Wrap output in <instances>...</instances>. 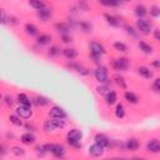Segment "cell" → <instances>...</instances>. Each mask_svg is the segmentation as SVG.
I'll return each mask as SVG.
<instances>
[{
    "label": "cell",
    "instance_id": "cell-1",
    "mask_svg": "<svg viewBox=\"0 0 160 160\" xmlns=\"http://www.w3.org/2000/svg\"><path fill=\"white\" fill-rule=\"evenodd\" d=\"M81 139H82V132L79 129H71L66 135V142L75 149L81 148V142H80Z\"/></svg>",
    "mask_w": 160,
    "mask_h": 160
},
{
    "label": "cell",
    "instance_id": "cell-2",
    "mask_svg": "<svg viewBox=\"0 0 160 160\" xmlns=\"http://www.w3.org/2000/svg\"><path fill=\"white\" fill-rule=\"evenodd\" d=\"M66 125V120L65 119H55V118H50L49 120H46L42 125V129L46 132L54 131L56 129H62Z\"/></svg>",
    "mask_w": 160,
    "mask_h": 160
},
{
    "label": "cell",
    "instance_id": "cell-3",
    "mask_svg": "<svg viewBox=\"0 0 160 160\" xmlns=\"http://www.w3.org/2000/svg\"><path fill=\"white\" fill-rule=\"evenodd\" d=\"M136 29H138V32L144 34V35H150L152 32L151 22H149L144 18H138V20H136Z\"/></svg>",
    "mask_w": 160,
    "mask_h": 160
},
{
    "label": "cell",
    "instance_id": "cell-4",
    "mask_svg": "<svg viewBox=\"0 0 160 160\" xmlns=\"http://www.w3.org/2000/svg\"><path fill=\"white\" fill-rule=\"evenodd\" d=\"M111 66L116 71H126L130 66V61L128 58H118L111 61Z\"/></svg>",
    "mask_w": 160,
    "mask_h": 160
},
{
    "label": "cell",
    "instance_id": "cell-5",
    "mask_svg": "<svg viewBox=\"0 0 160 160\" xmlns=\"http://www.w3.org/2000/svg\"><path fill=\"white\" fill-rule=\"evenodd\" d=\"M94 76L98 82L102 84L108 81V69L102 65H98V68L94 70Z\"/></svg>",
    "mask_w": 160,
    "mask_h": 160
},
{
    "label": "cell",
    "instance_id": "cell-6",
    "mask_svg": "<svg viewBox=\"0 0 160 160\" xmlns=\"http://www.w3.org/2000/svg\"><path fill=\"white\" fill-rule=\"evenodd\" d=\"M49 116L50 118H55V119H66L68 118V114H66V111L62 108H60L58 105H54L49 110Z\"/></svg>",
    "mask_w": 160,
    "mask_h": 160
},
{
    "label": "cell",
    "instance_id": "cell-7",
    "mask_svg": "<svg viewBox=\"0 0 160 160\" xmlns=\"http://www.w3.org/2000/svg\"><path fill=\"white\" fill-rule=\"evenodd\" d=\"M89 49H90V54H96V55H104L106 52L105 48L102 44L98 42V41H91L89 44Z\"/></svg>",
    "mask_w": 160,
    "mask_h": 160
},
{
    "label": "cell",
    "instance_id": "cell-8",
    "mask_svg": "<svg viewBox=\"0 0 160 160\" xmlns=\"http://www.w3.org/2000/svg\"><path fill=\"white\" fill-rule=\"evenodd\" d=\"M31 106H25V105H19L16 108V115L20 116L21 119H30L31 116Z\"/></svg>",
    "mask_w": 160,
    "mask_h": 160
},
{
    "label": "cell",
    "instance_id": "cell-9",
    "mask_svg": "<svg viewBox=\"0 0 160 160\" xmlns=\"http://www.w3.org/2000/svg\"><path fill=\"white\" fill-rule=\"evenodd\" d=\"M94 141H95L96 144H99L100 146H102L104 149L108 148L109 144H110V139H109L106 135L101 134V132H98V134L94 136Z\"/></svg>",
    "mask_w": 160,
    "mask_h": 160
},
{
    "label": "cell",
    "instance_id": "cell-10",
    "mask_svg": "<svg viewBox=\"0 0 160 160\" xmlns=\"http://www.w3.org/2000/svg\"><path fill=\"white\" fill-rule=\"evenodd\" d=\"M146 151L152 152V154H158L160 152V142L158 139H152L146 144Z\"/></svg>",
    "mask_w": 160,
    "mask_h": 160
},
{
    "label": "cell",
    "instance_id": "cell-11",
    "mask_svg": "<svg viewBox=\"0 0 160 160\" xmlns=\"http://www.w3.org/2000/svg\"><path fill=\"white\" fill-rule=\"evenodd\" d=\"M50 152L55 156V158H64L65 156V148L61 144H52Z\"/></svg>",
    "mask_w": 160,
    "mask_h": 160
},
{
    "label": "cell",
    "instance_id": "cell-12",
    "mask_svg": "<svg viewBox=\"0 0 160 160\" xmlns=\"http://www.w3.org/2000/svg\"><path fill=\"white\" fill-rule=\"evenodd\" d=\"M139 148H140V142H139L135 138H130V139H128L126 142H125V149H126L128 151H136Z\"/></svg>",
    "mask_w": 160,
    "mask_h": 160
},
{
    "label": "cell",
    "instance_id": "cell-13",
    "mask_svg": "<svg viewBox=\"0 0 160 160\" xmlns=\"http://www.w3.org/2000/svg\"><path fill=\"white\" fill-rule=\"evenodd\" d=\"M61 54L68 59V60H74V59H76L78 58V50L76 49H74V48H65V49H62L61 50Z\"/></svg>",
    "mask_w": 160,
    "mask_h": 160
},
{
    "label": "cell",
    "instance_id": "cell-14",
    "mask_svg": "<svg viewBox=\"0 0 160 160\" xmlns=\"http://www.w3.org/2000/svg\"><path fill=\"white\" fill-rule=\"evenodd\" d=\"M104 18L106 19V22H108L109 25L114 26V28H119V26L121 25V20H120V18H118V16H115V15L105 14Z\"/></svg>",
    "mask_w": 160,
    "mask_h": 160
},
{
    "label": "cell",
    "instance_id": "cell-15",
    "mask_svg": "<svg viewBox=\"0 0 160 160\" xmlns=\"http://www.w3.org/2000/svg\"><path fill=\"white\" fill-rule=\"evenodd\" d=\"M102 152H104V148L100 146V145L96 144V142L89 148V154H90L91 156H94V158H99V156H101Z\"/></svg>",
    "mask_w": 160,
    "mask_h": 160
},
{
    "label": "cell",
    "instance_id": "cell-16",
    "mask_svg": "<svg viewBox=\"0 0 160 160\" xmlns=\"http://www.w3.org/2000/svg\"><path fill=\"white\" fill-rule=\"evenodd\" d=\"M55 29H56L58 32L61 34V35H64V34H70L71 25H69L68 22H58V24H55Z\"/></svg>",
    "mask_w": 160,
    "mask_h": 160
},
{
    "label": "cell",
    "instance_id": "cell-17",
    "mask_svg": "<svg viewBox=\"0 0 160 160\" xmlns=\"http://www.w3.org/2000/svg\"><path fill=\"white\" fill-rule=\"evenodd\" d=\"M138 74L140 76H142L144 79H152L154 78V72L148 66H139L138 68Z\"/></svg>",
    "mask_w": 160,
    "mask_h": 160
},
{
    "label": "cell",
    "instance_id": "cell-18",
    "mask_svg": "<svg viewBox=\"0 0 160 160\" xmlns=\"http://www.w3.org/2000/svg\"><path fill=\"white\" fill-rule=\"evenodd\" d=\"M20 140H21V142L22 144H25V145H32V144H35V135L32 134V132H25V134H22L21 135V138H20Z\"/></svg>",
    "mask_w": 160,
    "mask_h": 160
},
{
    "label": "cell",
    "instance_id": "cell-19",
    "mask_svg": "<svg viewBox=\"0 0 160 160\" xmlns=\"http://www.w3.org/2000/svg\"><path fill=\"white\" fill-rule=\"evenodd\" d=\"M38 18L41 20V21H48L50 18H51V10L48 9L46 6L38 10Z\"/></svg>",
    "mask_w": 160,
    "mask_h": 160
},
{
    "label": "cell",
    "instance_id": "cell-20",
    "mask_svg": "<svg viewBox=\"0 0 160 160\" xmlns=\"http://www.w3.org/2000/svg\"><path fill=\"white\" fill-rule=\"evenodd\" d=\"M50 41H51V35H49V34H40L36 38L38 45H48V44H50Z\"/></svg>",
    "mask_w": 160,
    "mask_h": 160
},
{
    "label": "cell",
    "instance_id": "cell-21",
    "mask_svg": "<svg viewBox=\"0 0 160 160\" xmlns=\"http://www.w3.org/2000/svg\"><path fill=\"white\" fill-rule=\"evenodd\" d=\"M138 46H139V49H140L144 54H151L152 50H154L150 44H148V42H145V41H142V40H139V41H138Z\"/></svg>",
    "mask_w": 160,
    "mask_h": 160
},
{
    "label": "cell",
    "instance_id": "cell-22",
    "mask_svg": "<svg viewBox=\"0 0 160 160\" xmlns=\"http://www.w3.org/2000/svg\"><path fill=\"white\" fill-rule=\"evenodd\" d=\"M124 98H125V100L129 102V104H138L139 102V98H138V95H135L132 91H125V94H124Z\"/></svg>",
    "mask_w": 160,
    "mask_h": 160
},
{
    "label": "cell",
    "instance_id": "cell-23",
    "mask_svg": "<svg viewBox=\"0 0 160 160\" xmlns=\"http://www.w3.org/2000/svg\"><path fill=\"white\" fill-rule=\"evenodd\" d=\"M24 30H25V32H26L28 35H30V36H35V35H38V32H39L38 28H36L34 24H30V22L25 24Z\"/></svg>",
    "mask_w": 160,
    "mask_h": 160
},
{
    "label": "cell",
    "instance_id": "cell-24",
    "mask_svg": "<svg viewBox=\"0 0 160 160\" xmlns=\"http://www.w3.org/2000/svg\"><path fill=\"white\" fill-rule=\"evenodd\" d=\"M116 100H118V95H116V92L115 91H112V90H110L106 95H105V101H106V104L108 105H114L115 102H116Z\"/></svg>",
    "mask_w": 160,
    "mask_h": 160
},
{
    "label": "cell",
    "instance_id": "cell-25",
    "mask_svg": "<svg viewBox=\"0 0 160 160\" xmlns=\"http://www.w3.org/2000/svg\"><path fill=\"white\" fill-rule=\"evenodd\" d=\"M18 101L20 105H25V106H31V100L29 99V96L26 94H18Z\"/></svg>",
    "mask_w": 160,
    "mask_h": 160
},
{
    "label": "cell",
    "instance_id": "cell-26",
    "mask_svg": "<svg viewBox=\"0 0 160 160\" xmlns=\"http://www.w3.org/2000/svg\"><path fill=\"white\" fill-rule=\"evenodd\" d=\"M79 28H80V30H81L82 32H85V34H89V32L92 31V25H91L89 21H80V22H79Z\"/></svg>",
    "mask_w": 160,
    "mask_h": 160
},
{
    "label": "cell",
    "instance_id": "cell-27",
    "mask_svg": "<svg viewBox=\"0 0 160 160\" xmlns=\"http://www.w3.org/2000/svg\"><path fill=\"white\" fill-rule=\"evenodd\" d=\"M111 89H110V86H109V82L106 81V82H102V84H100L98 88H96V91L100 94V95H106L109 91H110Z\"/></svg>",
    "mask_w": 160,
    "mask_h": 160
},
{
    "label": "cell",
    "instance_id": "cell-28",
    "mask_svg": "<svg viewBox=\"0 0 160 160\" xmlns=\"http://www.w3.org/2000/svg\"><path fill=\"white\" fill-rule=\"evenodd\" d=\"M122 0H99V2L104 6H108V8H115V6H119L121 4Z\"/></svg>",
    "mask_w": 160,
    "mask_h": 160
},
{
    "label": "cell",
    "instance_id": "cell-29",
    "mask_svg": "<svg viewBox=\"0 0 160 160\" xmlns=\"http://www.w3.org/2000/svg\"><path fill=\"white\" fill-rule=\"evenodd\" d=\"M135 15L138 16V18H144L146 14H148V10H146V8L144 6V5H141V4H139V5H136L135 6Z\"/></svg>",
    "mask_w": 160,
    "mask_h": 160
},
{
    "label": "cell",
    "instance_id": "cell-30",
    "mask_svg": "<svg viewBox=\"0 0 160 160\" xmlns=\"http://www.w3.org/2000/svg\"><path fill=\"white\" fill-rule=\"evenodd\" d=\"M34 101H35V104H36L38 106H46V105L50 102V99H48V98H45V96H42V95H38Z\"/></svg>",
    "mask_w": 160,
    "mask_h": 160
},
{
    "label": "cell",
    "instance_id": "cell-31",
    "mask_svg": "<svg viewBox=\"0 0 160 160\" xmlns=\"http://www.w3.org/2000/svg\"><path fill=\"white\" fill-rule=\"evenodd\" d=\"M60 54H61V49H60L58 45L50 46V49H49V51H48V55L51 56V58H56V56H59Z\"/></svg>",
    "mask_w": 160,
    "mask_h": 160
},
{
    "label": "cell",
    "instance_id": "cell-32",
    "mask_svg": "<svg viewBox=\"0 0 160 160\" xmlns=\"http://www.w3.org/2000/svg\"><path fill=\"white\" fill-rule=\"evenodd\" d=\"M115 116L118 119H122L125 116V108L122 104H118L115 108Z\"/></svg>",
    "mask_w": 160,
    "mask_h": 160
},
{
    "label": "cell",
    "instance_id": "cell-33",
    "mask_svg": "<svg viewBox=\"0 0 160 160\" xmlns=\"http://www.w3.org/2000/svg\"><path fill=\"white\" fill-rule=\"evenodd\" d=\"M29 4H30L31 8H34L36 10H40V9H42V8L46 6L42 0H29Z\"/></svg>",
    "mask_w": 160,
    "mask_h": 160
},
{
    "label": "cell",
    "instance_id": "cell-34",
    "mask_svg": "<svg viewBox=\"0 0 160 160\" xmlns=\"http://www.w3.org/2000/svg\"><path fill=\"white\" fill-rule=\"evenodd\" d=\"M112 46H114V49H115L116 51H119V52H126V51H128L126 44H124V42H121V41H115Z\"/></svg>",
    "mask_w": 160,
    "mask_h": 160
},
{
    "label": "cell",
    "instance_id": "cell-35",
    "mask_svg": "<svg viewBox=\"0 0 160 160\" xmlns=\"http://www.w3.org/2000/svg\"><path fill=\"white\" fill-rule=\"evenodd\" d=\"M66 68L70 69V70H75V71H78V72L82 69V66H81L80 64L74 62V61H69V62H66Z\"/></svg>",
    "mask_w": 160,
    "mask_h": 160
},
{
    "label": "cell",
    "instance_id": "cell-36",
    "mask_svg": "<svg viewBox=\"0 0 160 160\" xmlns=\"http://www.w3.org/2000/svg\"><path fill=\"white\" fill-rule=\"evenodd\" d=\"M114 81H115L120 88L126 89V82H125V79H124L122 76H120V75H115V76H114Z\"/></svg>",
    "mask_w": 160,
    "mask_h": 160
},
{
    "label": "cell",
    "instance_id": "cell-37",
    "mask_svg": "<svg viewBox=\"0 0 160 160\" xmlns=\"http://www.w3.org/2000/svg\"><path fill=\"white\" fill-rule=\"evenodd\" d=\"M9 120H10V122H12V124L16 125V126H21V125H22L21 118L18 116V115H10V116H9Z\"/></svg>",
    "mask_w": 160,
    "mask_h": 160
},
{
    "label": "cell",
    "instance_id": "cell-38",
    "mask_svg": "<svg viewBox=\"0 0 160 160\" xmlns=\"http://www.w3.org/2000/svg\"><path fill=\"white\" fill-rule=\"evenodd\" d=\"M150 15H151L152 18H159V16H160V9H159L158 5H152V6L150 8Z\"/></svg>",
    "mask_w": 160,
    "mask_h": 160
},
{
    "label": "cell",
    "instance_id": "cell-39",
    "mask_svg": "<svg viewBox=\"0 0 160 160\" xmlns=\"http://www.w3.org/2000/svg\"><path fill=\"white\" fill-rule=\"evenodd\" d=\"M125 30H126V32H128L130 36L136 38V35H138V30H135L131 25H126V26H125Z\"/></svg>",
    "mask_w": 160,
    "mask_h": 160
},
{
    "label": "cell",
    "instance_id": "cell-40",
    "mask_svg": "<svg viewBox=\"0 0 160 160\" xmlns=\"http://www.w3.org/2000/svg\"><path fill=\"white\" fill-rule=\"evenodd\" d=\"M151 89L155 91V92H159L160 91V79H155L154 80V82H152V85H151Z\"/></svg>",
    "mask_w": 160,
    "mask_h": 160
},
{
    "label": "cell",
    "instance_id": "cell-41",
    "mask_svg": "<svg viewBox=\"0 0 160 160\" xmlns=\"http://www.w3.org/2000/svg\"><path fill=\"white\" fill-rule=\"evenodd\" d=\"M11 151H12L16 156H20V155H24V154H25L24 149H22V148H19V146H14V148H11Z\"/></svg>",
    "mask_w": 160,
    "mask_h": 160
},
{
    "label": "cell",
    "instance_id": "cell-42",
    "mask_svg": "<svg viewBox=\"0 0 160 160\" xmlns=\"http://www.w3.org/2000/svg\"><path fill=\"white\" fill-rule=\"evenodd\" d=\"M0 24H2V25L8 24V15L4 12L2 9H0Z\"/></svg>",
    "mask_w": 160,
    "mask_h": 160
},
{
    "label": "cell",
    "instance_id": "cell-43",
    "mask_svg": "<svg viewBox=\"0 0 160 160\" xmlns=\"http://www.w3.org/2000/svg\"><path fill=\"white\" fill-rule=\"evenodd\" d=\"M101 56L102 55H96V54H90V58L92 59V61L96 64V65H100L101 64Z\"/></svg>",
    "mask_w": 160,
    "mask_h": 160
},
{
    "label": "cell",
    "instance_id": "cell-44",
    "mask_svg": "<svg viewBox=\"0 0 160 160\" xmlns=\"http://www.w3.org/2000/svg\"><path fill=\"white\" fill-rule=\"evenodd\" d=\"M61 41L64 44H69L72 41V38L70 36V34H64V35H61Z\"/></svg>",
    "mask_w": 160,
    "mask_h": 160
},
{
    "label": "cell",
    "instance_id": "cell-45",
    "mask_svg": "<svg viewBox=\"0 0 160 160\" xmlns=\"http://www.w3.org/2000/svg\"><path fill=\"white\" fill-rule=\"evenodd\" d=\"M4 102H5V105L11 106V105L14 104V100H12V98H11L10 95H5V96H4Z\"/></svg>",
    "mask_w": 160,
    "mask_h": 160
},
{
    "label": "cell",
    "instance_id": "cell-46",
    "mask_svg": "<svg viewBox=\"0 0 160 160\" xmlns=\"http://www.w3.org/2000/svg\"><path fill=\"white\" fill-rule=\"evenodd\" d=\"M154 31V39L156 40V41H159L160 40V34H159V30L158 29H155V30H152Z\"/></svg>",
    "mask_w": 160,
    "mask_h": 160
},
{
    "label": "cell",
    "instance_id": "cell-47",
    "mask_svg": "<svg viewBox=\"0 0 160 160\" xmlns=\"http://www.w3.org/2000/svg\"><path fill=\"white\" fill-rule=\"evenodd\" d=\"M151 65H152V66H155L156 69H159V68H160V60L155 59V60H154V61L151 62Z\"/></svg>",
    "mask_w": 160,
    "mask_h": 160
},
{
    "label": "cell",
    "instance_id": "cell-48",
    "mask_svg": "<svg viewBox=\"0 0 160 160\" xmlns=\"http://www.w3.org/2000/svg\"><path fill=\"white\" fill-rule=\"evenodd\" d=\"M5 149H6V148H5V145H0V156L6 154V150H5Z\"/></svg>",
    "mask_w": 160,
    "mask_h": 160
},
{
    "label": "cell",
    "instance_id": "cell-49",
    "mask_svg": "<svg viewBox=\"0 0 160 160\" xmlns=\"http://www.w3.org/2000/svg\"><path fill=\"white\" fill-rule=\"evenodd\" d=\"M1 99H2V95H1V92H0V100H1Z\"/></svg>",
    "mask_w": 160,
    "mask_h": 160
},
{
    "label": "cell",
    "instance_id": "cell-50",
    "mask_svg": "<svg viewBox=\"0 0 160 160\" xmlns=\"http://www.w3.org/2000/svg\"><path fill=\"white\" fill-rule=\"evenodd\" d=\"M122 1H130V0H122Z\"/></svg>",
    "mask_w": 160,
    "mask_h": 160
}]
</instances>
